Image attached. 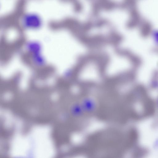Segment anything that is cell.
Returning a JSON list of instances; mask_svg holds the SVG:
<instances>
[{
    "instance_id": "1",
    "label": "cell",
    "mask_w": 158,
    "mask_h": 158,
    "mask_svg": "<svg viewBox=\"0 0 158 158\" xmlns=\"http://www.w3.org/2000/svg\"><path fill=\"white\" fill-rule=\"evenodd\" d=\"M153 35L156 41L158 43V30H155L153 32Z\"/></svg>"
}]
</instances>
